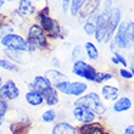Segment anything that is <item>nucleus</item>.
Segmentation results:
<instances>
[{"label":"nucleus","mask_w":134,"mask_h":134,"mask_svg":"<svg viewBox=\"0 0 134 134\" xmlns=\"http://www.w3.org/2000/svg\"><path fill=\"white\" fill-rule=\"evenodd\" d=\"M35 23H38L43 28V31L46 33L49 39H65L67 35V32L65 31L64 27H61L56 18H53L49 15V6L43 7L39 10L35 16Z\"/></svg>","instance_id":"nucleus-1"},{"label":"nucleus","mask_w":134,"mask_h":134,"mask_svg":"<svg viewBox=\"0 0 134 134\" xmlns=\"http://www.w3.org/2000/svg\"><path fill=\"white\" fill-rule=\"evenodd\" d=\"M74 105L87 106L95 113L96 116H104L107 111V106L104 102L102 98L96 92H87L82 96L77 98L74 101Z\"/></svg>","instance_id":"nucleus-2"},{"label":"nucleus","mask_w":134,"mask_h":134,"mask_svg":"<svg viewBox=\"0 0 134 134\" xmlns=\"http://www.w3.org/2000/svg\"><path fill=\"white\" fill-rule=\"evenodd\" d=\"M27 42L38 50H49L50 39L38 23H33L27 29Z\"/></svg>","instance_id":"nucleus-3"},{"label":"nucleus","mask_w":134,"mask_h":134,"mask_svg":"<svg viewBox=\"0 0 134 134\" xmlns=\"http://www.w3.org/2000/svg\"><path fill=\"white\" fill-rule=\"evenodd\" d=\"M55 89H56L59 93L64 94L66 96H73V98H79L82 96L83 94L88 92V84L85 82H81V81H74V82H71V81H64V82H60L57 83L56 85H54Z\"/></svg>","instance_id":"nucleus-4"},{"label":"nucleus","mask_w":134,"mask_h":134,"mask_svg":"<svg viewBox=\"0 0 134 134\" xmlns=\"http://www.w3.org/2000/svg\"><path fill=\"white\" fill-rule=\"evenodd\" d=\"M71 71H72V73L74 76H77V77L82 78V79H84L87 82H92V83L95 82L96 74H98V70L95 67L84 60L74 61Z\"/></svg>","instance_id":"nucleus-5"},{"label":"nucleus","mask_w":134,"mask_h":134,"mask_svg":"<svg viewBox=\"0 0 134 134\" xmlns=\"http://www.w3.org/2000/svg\"><path fill=\"white\" fill-rule=\"evenodd\" d=\"M0 43H1V45H3L5 49L28 51L27 39H26L23 35L17 34V33H10V34L5 35L3 39H0Z\"/></svg>","instance_id":"nucleus-6"},{"label":"nucleus","mask_w":134,"mask_h":134,"mask_svg":"<svg viewBox=\"0 0 134 134\" xmlns=\"http://www.w3.org/2000/svg\"><path fill=\"white\" fill-rule=\"evenodd\" d=\"M28 89H34L38 93H40L44 98L49 96L50 94H53L54 92H56V89L54 87V84L44 76V74H37L32 83L28 84Z\"/></svg>","instance_id":"nucleus-7"},{"label":"nucleus","mask_w":134,"mask_h":134,"mask_svg":"<svg viewBox=\"0 0 134 134\" xmlns=\"http://www.w3.org/2000/svg\"><path fill=\"white\" fill-rule=\"evenodd\" d=\"M121 18H122L121 10L118 7H113L112 11H111V15L109 17V21H107V26H106V35H105V39H104V44H109L113 39V35L116 33L120 23L122 22Z\"/></svg>","instance_id":"nucleus-8"},{"label":"nucleus","mask_w":134,"mask_h":134,"mask_svg":"<svg viewBox=\"0 0 134 134\" xmlns=\"http://www.w3.org/2000/svg\"><path fill=\"white\" fill-rule=\"evenodd\" d=\"M72 115H73L74 120L82 124L92 123L98 117L89 107L83 106V105H74L73 110H72Z\"/></svg>","instance_id":"nucleus-9"},{"label":"nucleus","mask_w":134,"mask_h":134,"mask_svg":"<svg viewBox=\"0 0 134 134\" xmlns=\"http://www.w3.org/2000/svg\"><path fill=\"white\" fill-rule=\"evenodd\" d=\"M20 88L12 79H7L4 82L3 87L0 88V99L7 100V101H14V100L20 98Z\"/></svg>","instance_id":"nucleus-10"},{"label":"nucleus","mask_w":134,"mask_h":134,"mask_svg":"<svg viewBox=\"0 0 134 134\" xmlns=\"http://www.w3.org/2000/svg\"><path fill=\"white\" fill-rule=\"evenodd\" d=\"M112 42L116 44V46L121 50H127L129 49V46L132 45L129 40H128V35H127V22L123 21L121 22L118 28H117L116 33L113 35Z\"/></svg>","instance_id":"nucleus-11"},{"label":"nucleus","mask_w":134,"mask_h":134,"mask_svg":"<svg viewBox=\"0 0 134 134\" xmlns=\"http://www.w3.org/2000/svg\"><path fill=\"white\" fill-rule=\"evenodd\" d=\"M5 56L9 57V60L15 62L16 65H26L31 61V55L32 54L28 51H21V50H10L4 49Z\"/></svg>","instance_id":"nucleus-12"},{"label":"nucleus","mask_w":134,"mask_h":134,"mask_svg":"<svg viewBox=\"0 0 134 134\" xmlns=\"http://www.w3.org/2000/svg\"><path fill=\"white\" fill-rule=\"evenodd\" d=\"M100 4H101V0H84L78 17L82 20H88L92 15L98 12Z\"/></svg>","instance_id":"nucleus-13"},{"label":"nucleus","mask_w":134,"mask_h":134,"mask_svg":"<svg viewBox=\"0 0 134 134\" xmlns=\"http://www.w3.org/2000/svg\"><path fill=\"white\" fill-rule=\"evenodd\" d=\"M78 134H110L105 129V127L99 122H92V123L82 124L77 128Z\"/></svg>","instance_id":"nucleus-14"},{"label":"nucleus","mask_w":134,"mask_h":134,"mask_svg":"<svg viewBox=\"0 0 134 134\" xmlns=\"http://www.w3.org/2000/svg\"><path fill=\"white\" fill-rule=\"evenodd\" d=\"M101 98L104 101H116L120 98V89L116 85H111V84H104L101 87L100 90Z\"/></svg>","instance_id":"nucleus-15"},{"label":"nucleus","mask_w":134,"mask_h":134,"mask_svg":"<svg viewBox=\"0 0 134 134\" xmlns=\"http://www.w3.org/2000/svg\"><path fill=\"white\" fill-rule=\"evenodd\" d=\"M25 100L32 107H40V106L45 104L44 96L37 90H34V89H28V92L25 94Z\"/></svg>","instance_id":"nucleus-16"},{"label":"nucleus","mask_w":134,"mask_h":134,"mask_svg":"<svg viewBox=\"0 0 134 134\" xmlns=\"http://www.w3.org/2000/svg\"><path fill=\"white\" fill-rule=\"evenodd\" d=\"M32 121L29 120V117H25L22 120L11 123L10 131L11 134H29V128H31Z\"/></svg>","instance_id":"nucleus-17"},{"label":"nucleus","mask_w":134,"mask_h":134,"mask_svg":"<svg viewBox=\"0 0 134 134\" xmlns=\"http://www.w3.org/2000/svg\"><path fill=\"white\" fill-rule=\"evenodd\" d=\"M51 134H78V132L76 126L66 121H61L53 127Z\"/></svg>","instance_id":"nucleus-18"},{"label":"nucleus","mask_w":134,"mask_h":134,"mask_svg":"<svg viewBox=\"0 0 134 134\" xmlns=\"http://www.w3.org/2000/svg\"><path fill=\"white\" fill-rule=\"evenodd\" d=\"M132 106H133V102H132L129 96H121L116 101H113L112 110L113 112L121 113V112H126L128 110H131Z\"/></svg>","instance_id":"nucleus-19"},{"label":"nucleus","mask_w":134,"mask_h":134,"mask_svg":"<svg viewBox=\"0 0 134 134\" xmlns=\"http://www.w3.org/2000/svg\"><path fill=\"white\" fill-rule=\"evenodd\" d=\"M44 76H45L54 85H56L57 83H60V82L67 81V76L65 73H62L60 70H57V68H50V70L45 71V74H44Z\"/></svg>","instance_id":"nucleus-20"},{"label":"nucleus","mask_w":134,"mask_h":134,"mask_svg":"<svg viewBox=\"0 0 134 134\" xmlns=\"http://www.w3.org/2000/svg\"><path fill=\"white\" fill-rule=\"evenodd\" d=\"M22 15L25 16H29V15L37 14L38 9L34 6V4L32 3V0H18V9H17Z\"/></svg>","instance_id":"nucleus-21"},{"label":"nucleus","mask_w":134,"mask_h":134,"mask_svg":"<svg viewBox=\"0 0 134 134\" xmlns=\"http://www.w3.org/2000/svg\"><path fill=\"white\" fill-rule=\"evenodd\" d=\"M83 49H84V53L87 55L89 61H98L99 60V49H98V46L94 44L93 42H87L83 46Z\"/></svg>","instance_id":"nucleus-22"},{"label":"nucleus","mask_w":134,"mask_h":134,"mask_svg":"<svg viewBox=\"0 0 134 134\" xmlns=\"http://www.w3.org/2000/svg\"><path fill=\"white\" fill-rule=\"evenodd\" d=\"M0 68L4 71H7V72H18L20 71L18 65L10 61L9 59H5V57L0 59Z\"/></svg>","instance_id":"nucleus-23"},{"label":"nucleus","mask_w":134,"mask_h":134,"mask_svg":"<svg viewBox=\"0 0 134 134\" xmlns=\"http://www.w3.org/2000/svg\"><path fill=\"white\" fill-rule=\"evenodd\" d=\"M57 118V111L55 109H48L45 110L42 115V121L45 123H53Z\"/></svg>","instance_id":"nucleus-24"},{"label":"nucleus","mask_w":134,"mask_h":134,"mask_svg":"<svg viewBox=\"0 0 134 134\" xmlns=\"http://www.w3.org/2000/svg\"><path fill=\"white\" fill-rule=\"evenodd\" d=\"M111 62H112L115 66L122 65L124 68L128 66V60L126 59V56H124V55H122L121 53H118V51L112 53V56H111Z\"/></svg>","instance_id":"nucleus-25"},{"label":"nucleus","mask_w":134,"mask_h":134,"mask_svg":"<svg viewBox=\"0 0 134 134\" xmlns=\"http://www.w3.org/2000/svg\"><path fill=\"white\" fill-rule=\"evenodd\" d=\"M112 79H115L113 73H111V72H99L98 71V74H96L94 83H96V84H105L106 82H110Z\"/></svg>","instance_id":"nucleus-26"},{"label":"nucleus","mask_w":134,"mask_h":134,"mask_svg":"<svg viewBox=\"0 0 134 134\" xmlns=\"http://www.w3.org/2000/svg\"><path fill=\"white\" fill-rule=\"evenodd\" d=\"M11 23L12 26H18V27H21L26 23V18H25V15H22L21 12L18 10H15L12 14H11Z\"/></svg>","instance_id":"nucleus-27"},{"label":"nucleus","mask_w":134,"mask_h":134,"mask_svg":"<svg viewBox=\"0 0 134 134\" xmlns=\"http://www.w3.org/2000/svg\"><path fill=\"white\" fill-rule=\"evenodd\" d=\"M83 3L84 0H72L70 5V14L72 17H77L79 15V11H81L82 6H83Z\"/></svg>","instance_id":"nucleus-28"},{"label":"nucleus","mask_w":134,"mask_h":134,"mask_svg":"<svg viewBox=\"0 0 134 134\" xmlns=\"http://www.w3.org/2000/svg\"><path fill=\"white\" fill-rule=\"evenodd\" d=\"M46 106H56L60 102V96H59V92H54L53 94H50L49 96L44 98Z\"/></svg>","instance_id":"nucleus-29"},{"label":"nucleus","mask_w":134,"mask_h":134,"mask_svg":"<svg viewBox=\"0 0 134 134\" xmlns=\"http://www.w3.org/2000/svg\"><path fill=\"white\" fill-rule=\"evenodd\" d=\"M83 49H82L81 45H76L72 50V54H71V60L73 61H78V60H83L82 57H83Z\"/></svg>","instance_id":"nucleus-30"},{"label":"nucleus","mask_w":134,"mask_h":134,"mask_svg":"<svg viewBox=\"0 0 134 134\" xmlns=\"http://www.w3.org/2000/svg\"><path fill=\"white\" fill-rule=\"evenodd\" d=\"M10 33H15V28L12 25H9L6 22L3 26H0V39H3L5 35L10 34Z\"/></svg>","instance_id":"nucleus-31"},{"label":"nucleus","mask_w":134,"mask_h":134,"mask_svg":"<svg viewBox=\"0 0 134 134\" xmlns=\"http://www.w3.org/2000/svg\"><path fill=\"white\" fill-rule=\"evenodd\" d=\"M127 35H128L129 43L133 45V43H134V22L133 21L127 22Z\"/></svg>","instance_id":"nucleus-32"},{"label":"nucleus","mask_w":134,"mask_h":134,"mask_svg":"<svg viewBox=\"0 0 134 134\" xmlns=\"http://www.w3.org/2000/svg\"><path fill=\"white\" fill-rule=\"evenodd\" d=\"M118 74H120L121 78H123V79H126V81H131V79H133V74H132L131 70H127V68H120L118 70Z\"/></svg>","instance_id":"nucleus-33"},{"label":"nucleus","mask_w":134,"mask_h":134,"mask_svg":"<svg viewBox=\"0 0 134 134\" xmlns=\"http://www.w3.org/2000/svg\"><path fill=\"white\" fill-rule=\"evenodd\" d=\"M9 111V102L7 100L0 99V115H6V112Z\"/></svg>","instance_id":"nucleus-34"},{"label":"nucleus","mask_w":134,"mask_h":134,"mask_svg":"<svg viewBox=\"0 0 134 134\" xmlns=\"http://www.w3.org/2000/svg\"><path fill=\"white\" fill-rule=\"evenodd\" d=\"M72 0H62L61 1V5H62V12L64 14H67L70 11V5Z\"/></svg>","instance_id":"nucleus-35"},{"label":"nucleus","mask_w":134,"mask_h":134,"mask_svg":"<svg viewBox=\"0 0 134 134\" xmlns=\"http://www.w3.org/2000/svg\"><path fill=\"white\" fill-rule=\"evenodd\" d=\"M51 65H53V67H55V68H60L61 67V61L57 59V57H53L51 59Z\"/></svg>","instance_id":"nucleus-36"},{"label":"nucleus","mask_w":134,"mask_h":134,"mask_svg":"<svg viewBox=\"0 0 134 134\" xmlns=\"http://www.w3.org/2000/svg\"><path fill=\"white\" fill-rule=\"evenodd\" d=\"M123 134H134V124H129L124 128Z\"/></svg>","instance_id":"nucleus-37"},{"label":"nucleus","mask_w":134,"mask_h":134,"mask_svg":"<svg viewBox=\"0 0 134 134\" xmlns=\"http://www.w3.org/2000/svg\"><path fill=\"white\" fill-rule=\"evenodd\" d=\"M4 23H6V22L4 21V17H3V16H1V15H0V26H3Z\"/></svg>","instance_id":"nucleus-38"},{"label":"nucleus","mask_w":134,"mask_h":134,"mask_svg":"<svg viewBox=\"0 0 134 134\" xmlns=\"http://www.w3.org/2000/svg\"><path fill=\"white\" fill-rule=\"evenodd\" d=\"M4 115H0V127H1V124H3V122H4Z\"/></svg>","instance_id":"nucleus-39"},{"label":"nucleus","mask_w":134,"mask_h":134,"mask_svg":"<svg viewBox=\"0 0 134 134\" xmlns=\"http://www.w3.org/2000/svg\"><path fill=\"white\" fill-rule=\"evenodd\" d=\"M3 84H4V79H3V76H0V88L3 87Z\"/></svg>","instance_id":"nucleus-40"},{"label":"nucleus","mask_w":134,"mask_h":134,"mask_svg":"<svg viewBox=\"0 0 134 134\" xmlns=\"http://www.w3.org/2000/svg\"><path fill=\"white\" fill-rule=\"evenodd\" d=\"M131 72H132V74H133V77H134V65L131 66Z\"/></svg>","instance_id":"nucleus-41"},{"label":"nucleus","mask_w":134,"mask_h":134,"mask_svg":"<svg viewBox=\"0 0 134 134\" xmlns=\"http://www.w3.org/2000/svg\"><path fill=\"white\" fill-rule=\"evenodd\" d=\"M4 4H5V0H0V7H3Z\"/></svg>","instance_id":"nucleus-42"},{"label":"nucleus","mask_w":134,"mask_h":134,"mask_svg":"<svg viewBox=\"0 0 134 134\" xmlns=\"http://www.w3.org/2000/svg\"><path fill=\"white\" fill-rule=\"evenodd\" d=\"M132 48H133V55H134V43H133V45H132Z\"/></svg>","instance_id":"nucleus-43"},{"label":"nucleus","mask_w":134,"mask_h":134,"mask_svg":"<svg viewBox=\"0 0 134 134\" xmlns=\"http://www.w3.org/2000/svg\"><path fill=\"white\" fill-rule=\"evenodd\" d=\"M34 1H38V3H39V1H43V0H34Z\"/></svg>","instance_id":"nucleus-44"},{"label":"nucleus","mask_w":134,"mask_h":134,"mask_svg":"<svg viewBox=\"0 0 134 134\" xmlns=\"http://www.w3.org/2000/svg\"><path fill=\"white\" fill-rule=\"evenodd\" d=\"M7 1H14V0H7Z\"/></svg>","instance_id":"nucleus-45"}]
</instances>
